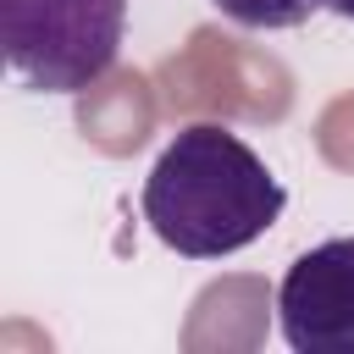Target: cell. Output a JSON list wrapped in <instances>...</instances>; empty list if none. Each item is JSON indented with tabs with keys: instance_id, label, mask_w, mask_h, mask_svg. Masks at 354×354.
<instances>
[{
	"instance_id": "obj_4",
	"label": "cell",
	"mask_w": 354,
	"mask_h": 354,
	"mask_svg": "<svg viewBox=\"0 0 354 354\" xmlns=\"http://www.w3.org/2000/svg\"><path fill=\"white\" fill-rule=\"evenodd\" d=\"M227 22L254 28V33H282V28H304L315 11H326V0H210Z\"/></svg>"
},
{
	"instance_id": "obj_3",
	"label": "cell",
	"mask_w": 354,
	"mask_h": 354,
	"mask_svg": "<svg viewBox=\"0 0 354 354\" xmlns=\"http://www.w3.org/2000/svg\"><path fill=\"white\" fill-rule=\"evenodd\" d=\"M277 332L293 354H354V238H326L282 271Z\"/></svg>"
},
{
	"instance_id": "obj_1",
	"label": "cell",
	"mask_w": 354,
	"mask_h": 354,
	"mask_svg": "<svg viewBox=\"0 0 354 354\" xmlns=\"http://www.w3.org/2000/svg\"><path fill=\"white\" fill-rule=\"evenodd\" d=\"M144 221L149 232L183 260H221L266 238L282 210L288 188L277 171L221 122H194L166 138L144 177Z\"/></svg>"
},
{
	"instance_id": "obj_5",
	"label": "cell",
	"mask_w": 354,
	"mask_h": 354,
	"mask_svg": "<svg viewBox=\"0 0 354 354\" xmlns=\"http://www.w3.org/2000/svg\"><path fill=\"white\" fill-rule=\"evenodd\" d=\"M326 11H332V17H343V22H354V0H326Z\"/></svg>"
},
{
	"instance_id": "obj_2",
	"label": "cell",
	"mask_w": 354,
	"mask_h": 354,
	"mask_svg": "<svg viewBox=\"0 0 354 354\" xmlns=\"http://www.w3.org/2000/svg\"><path fill=\"white\" fill-rule=\"evenodd\" d=\"M127 33V0H0V55L28 94H83Z\"/></svg>"
}]
</instances>
